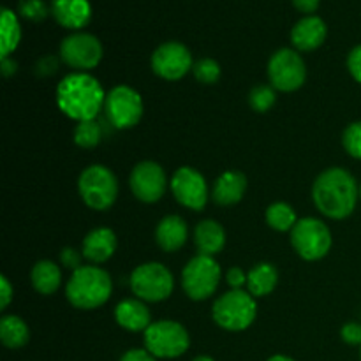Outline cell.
I'll return each instance as SVG.
<instances>
[{"label": "cell", "instance_id": "obj_1", "mask_svg": "<svg viewBox=\"0 0 361 361\" xmlns=\"http://www.w3.org/2000/svg\"><path fill=\"white\" fill-rule=\"evenodd\" d=\"M312 200L321 214L341 221L355 212L360 200V185L348 169L330 168L314 182Z\"/></svg>", "mask_w": 361, "mask_h": 361}, {"label": "cell", "instance_id": "obj_2", "mask_svg": "<svg viewBox=\"0 0 361 361\" xmlns=\"http://www.w3.org/2000/svg\"><path fill=\"white\" fill-rule=\"evenodd\" d=\"M104 102V88L88 73L67 74L56 87V104L60 111L78 122L97 118Z\"/></svg>", "mask_w": 361, "mask_h": 361}, {"label": "cell", "instance_id": "obj_3", "mask_svg": "<svg viewBox=\"0 0 361 361\" xmlns=\"http://www.w3.org/2000/svg\"><path fill=\"white\" fill-rule=\"evenodd\" d=\"M111 289L113 282L108 271L99 267H81L71 275L66 296L76 309L94 310L108 302Z\"/></svg>", "mask_w": 361, "mask_h": 361}, {"label": "cell", "instance_id": "obj_4", "mask_svg": "<svg viewBox=\"0 0 361 361\" xmlns=\"http://www.w3.org/2000/svg\"><path fill=\"white\" fill-rule=\"evenodd\" d=\"M257 316L256 300L250 293L233 289L215 300L212 317L221 328L228 331L247 330Z\"/></svg>", "mask_w": 361, "mask_h": 361}, {"label": "cell", "instance_id": "obj_5", "mask_svg": "<svg viewBox=\"0 0 361 361\" xmlns=\"http://www.w3.org/2000/svg\"><path fill=\"white\" fill-rule=\"evenodd\" d=\"M78 190L88 208L102 212L113 207V203L116 201L118 182L111 169L102 164H92L80 175Z\"/></svg>", "mask_w": 361, "mask_h": 361}, {"label": "cell", "instance_id": "obj_6", "mask_svg": "<svg viewBox=\"0 0 361 361\" xmlns=\"http://www.w3.org/2000/svg\"><path fill=\"white\" fill-rule=\"evenodd\" d=\"M189 345V334L176 321H155L145 330V348L155 358H178Z\"/></svg>", "mask_w": 361, "mask_h": 361}, {"label": "cell", "instance_id": "obj_7", "mask_svg": "<svg viewBox=\"0 0 361 361\" xmlns=\"http://www.w3.org/2000/svg\"><path fill=\"white\" fill-rule=\"evenodd\" d=\"M130 289L143 302H162L175 288L173 274L162 263H145L130 274Z\"/></svg>", "mask_w": 361, "mask_h": 361}, {"label": "cell", "instance_id": "obj_8", "mask_svg": "<svg viewBox=\"0 0 361 361\" xmlns=\"http://www.w3.org/2000/svg\"><path fill=\"white\" fill-rule=\"evenodd\" d=\"M221 277L222 270L217 261L210 256L197 254L187 263V267L182 271L183 291L187 293L190 300H196V302L207 300L219 288Z\"/></svg>", "mask_w": 361, "mask_h": 361}, {"label": "cell", "instance_id": "obj_9", "mask_svg": "<svg viewBox=\"0 0 361 361\" xmlns=\"http://www.w3.org/2000/svg\"><path fill=\"white\" fill-rule=\"evenodd\" d=\"M293 249L307 261L323 259L331 249V233L323 221L314 217L300 219L291 229Z\"/></svg>", "mask_w": 361, "mask_h": 361}, {"label": "cell", "instance_id": "obj_10", "mask_svg": "<svg viewBox=\"0 0 361 361\" xmlns=\"http://www.w3.org/2000/svg\"><path fill=\"white\" fill-rule=\"evenodd\" d=\"M104 111L115 129H130L143 116V99L134 88L118 85L106 94Z\"/></svg>", "mask_w": 361, "mask_h": 361}, {"label": "cell", "instance_id": "obj_11", "mask_svg": "<svg viewBox=\"0 0 361 361\" xmlns=\"http://www.w3.org/2000/svg\"><path fill=\"white\" fill-rule=\"evenodd\" d=\"M268 78L271 87L281 92H295L305 83L307 67L302 56L291 48H282L268 62Z\"/></svg>", "mask_w": 361, "mask_h": 361}, {"label": "cell", "instance_id": "obj_12", "mask_svg": "<svg viewBox=\"0 0 361 361\" xmlns=\"http://www.w3.org/2000/svg\"><path fill=\"white\" fill-rule=\"evenodd\" d=\"M60 59L63 63L76 69L78 73H85L94 69L102 59V44L95 35L87 32H76L67 35L60 44Z\"/></svg>", "mask_w": 361, "mask_h": 361}, {"label": "cell", "instance_id": "obj_13", "mask_svg": "<svg viewBox=\"0 0 361 361\" xmlns=\"http://www.w3.org/2000/svg\"><path fill=\"white\" fill-rule=\"evenodd\" d=\"M169 185H171L173 196L182 207L196 212L207 207L208 196H210L207 180L194 168L183 166V168L176 169Z\"/></svg>", "mask_w": 361, "mask_h": 361}, {"label": "cell", "instance_id": "obj_14", "mask_svg": "<svg viewBox=\"0 0 361 361\" xmlns=\"http://www.w3.org/2000/svg\"><path fill=\"white\" fill-rule=\"evenodd\" d=\"M194 62L189 48L182 42L169 41L152 53V71L162 80L176 81L192 71Z\"/></svg>", "mask_w": 361, "mask_h": 361}, {"label": "cell", "instance_id": "obj_15", "mask_svg": "<svg viewBox=\"0 0 361 361\" xmlns=\"http://www.w3.org/2000/svg\"><path fill=\"white\" fill-rule=\"evenodd\" d=\"M129 183L137 200L143 203H155L164 196L168 189V176L161 164L154 161H143L134 166Z\"/></svg>", "mask_w": 361, "mask_h": 361}, {"label": "cell", "instance_id": "obj_16", "mask_svg": "<svg viewBox=\"0 0 361 361\" xmlns=\"http://www.w3.org/2000/svg\"><path fill=\"white\" fill-rule=\"evenodd\" d=\"M326 34V23L319 16H305L293 27L291 42L300 51H312L323 44Z\"/></svg>", "mask_w": 361, "mask_h": 361}, {"label": "cell", "instance_id": "obj_17", "mask_svg": "<svg viewBox=\"0 0 361 361\" xmlns=\"http://www.w3.org/2000/svg\"><path fill=\"white\" fill-rule=\"evenodd\" d=\"M49 11L62 27L71 30H80L92 18V6L88 0H53Z\"/></svg>", "mask_w": 361, "mask_h": 361}, {"label": "cell", "instance_id": "obj_18", "mask_svg": "<svg viewBox=\"0 0 361 361\" xmlns=\"http://www.w3.org/2000/svg\"><path fill=\"white\" fill-rule=\"evenodd\" d=\"M116 250V235L109 228L92 229L83 240L81 254L90 263H106Z\"/></svg>", "mask_w": 361, "mask_h": 361}, {"label": "cell", "instance_id": "obj_19", "mask_svg": "<svg viewBox=\"0 0 361 361\" xmlns=\"http://www.w3.org/2000/svg\"><path fill=\"white\" fill-rule=\"evenodd\" d=\"M247 190V178L240 171H226L215 180L212 197L221 207H233L240 203Z\"/></svg>", "mask_w": 361, "mask_h": 361}, {"label": "cell", "instance_id": "obj_20", "mask_svg": "<svg viewBox=\"0 0 361 361\" xmlns=\"http://www.w3.org/2000/svg\"><path fill=\"white\" fill-rule=\"evenodd\" d=\"M187 235H189V229H187L185 221L178 215H168L159 222L155 229V242L166 252H176L185 245Z\"/></svg>", "mask_w": 361, "mask_h": 361}, {"label": "cell", "instance_id": "obj_21", "mask_svg": "<svg viewBox=\"0 0 361 361\" xmlns=\"http://www.w3.org/2000/svg\"><path fill=\"white\" fill-rule=\"evenodd\" d=\"M115 319L123 330L145 331L152 324V316L143 300H123L116 305Z\"/></svg>", "mask_w": 361, "mask_h": 361}, {"label": "cell", "instance_id": "obj_22", "mask_svg": "<svg viewBox=\"0 0 361 361\" xmlns=\"http://www.w3.org/2000/svg\"><path fill=\"white\" fill-rule=\"evenodd\" d=\"M194 243L201 256L214 257L226 245V231L217 221H201L194 229Z\"/></svg>", "mask_w": 361, "mask_h": 361}, {"label": "cell", "instance_id": "obj_23", "mask_svg": "<svg viewBox=\"0 0 361 361\" xmlns=\"http://www.w3.org/2000/svg\"><path fill=\"white\" fill-rule=\"evenodd\" d=\"M279 271L274 264L259 263L247 274V288L254 298L267 296L277 288Z\"/></svg>", "mask_w": 361, "mask_h": 361}, {"label": "cell", "instance_id": "obj_24", "mask_svg": "<svg viewBox=\"0 0 361 361\" xmlns=\"http://www.w3.org/2000/svg\"><path fill=\"white\" fill-rule=\"evenodd\" d=\"M32 286H34L35 291L39 295L49 296L60 288V282H62V271L56 267L53 261L42 259L39 263H35V267L32 268Z\"/></svg>", "mask_w": 361, "mask_h": 361}, {"label": "cell", "instance_id": "obj_25", "mask_svg": "<svg viewBox=\"0 0 361 361\" xmlns=\"http://www.w3.org/2000/svg\"><path fill=\"white\" fill-rule=\"evenodd\" d=\"M30 338L27 323L18 316H4L0 319V341L6 348L20 349Z\"/></svg>", "mask_w": 361, "mask_h": 361}, {"label": "cell", "instance_id": "obj_26", "mask_svg": "<svg viewBox=\"0 0 361 361\" xmlns=\"http://www.w3.org/2000/svg\"><path fill=\"white\" fill-rule=\"evenodd\" d=\"M0 32H2L0 34V53H2V59H7L21 41L20 21H18L16 14L7 7L2 9V28H0Z\"/></svg>", "mask_w": 361, "mask_h": 361}, {"label": "cell", "instance_id": "obj_27", "mask_svg": "<svg viewBox=\"0 0 361 361\" xmlns=\"http://www.w3.org/2000/svg\"><path fill=\"white\" fill-rule=\"evenodd\" d=\"M267 222L275 231H291L295 228L296 212L288 203H274L267 210Z\"/></svg>", "mask_w": 361, "mask_h": 361}, {"label": "cell", "instance_id": "obj_28", "mask_svg": "<svg viewBox=\"0 0 361 361\" xmlns=\"http://www.w3.org/2000/svg\"><path fill=\"white\" fill-rule=\"evenodd\" d=\"M102 140V127L95 120H87V122H78L74 129V143L81 148H94L101 143Z\"/></svg>", "mask_w": 361, "mask_h": 361}, {"label": "cell", "instance_id": "obj_29", "mask_svg": "<svg viewBox=\"0 0 361 361\" xmlns=\"http://www.w3.org/2000/svg\"><path fill=\"white\" fill-rule=\"evenodd\" d=\"M275 101H277L275 88L268 87V85L254 87L249 94V106L257 113H267L275 104Z\"/></svg>", "mask_w": 361, "mask_h": 361}, {"label": "cell", "instance_id": "obj_30", "mask_svg": "<svg viewBox=\"0 0 361 361\" xmlns=\"http://www.w3.org/2000/svg\"><path fill=\"white\" fill-rule=\"evenodd\" d=\"M194 78L203 85H214L221 80V66L214 59H201L192 67Z\"/></svg>", "mask_w": 361, "mask_h": 361}, {"label": "cell", "instance_id": "obj_31", "mask_svg": "<svg viewBox=\"0 0 361 361\" xmlns=\"http://www.w3.org/2000/svg\"><path fill=\"white\" fill-rule=\"evenodd\" d=\"M342 145L351 157L361 161V120L345 127L344 134H342Z\"/></svg>", "mask_w": 361, "mask_h": 361}, {"label": "cell", "instance_id": "obj_32", "mask_svg": "<svg viewBox=\"0 0 361 361\" xmlns=\"http://www.w3.org/2000/svg\"><path fill=\"white\" fill-rule=\"evenodd\" d=\"M18 9H20V14L25 20L30 21H42L51 13V11H48V6L42 0H21Z\"/></svg>", "mask_w": 361, "mask_h": 361}, {"label": "cell", "instance_id": "obj_33", "mask_svg": "<svg viewBox=\"0 0 361 361\" xmlns=\"http://www.w3.org/2000/svg\"><path fill=\"white\" fill-rule=\"evenodd\" d=\"M342 341L349 345H361V324L348 323L342 326Z\"/></svg>", "mask_w": 361, "mask_h": 361}, {"label": "cell", "instance_id": "obj_34", "mask_svg": "<svg viewBox=\"0 0 361 361\" xmlns=\"http://www.w3.org/2000/svg\"><path fill=\"white\" fill-rule=\"evenodd\" d=\"M348 69L351 76L355 78L358 83H361V44L351 49L348 56Z\"/></svg>", "mask_w": 361, "mask_h": 361}, {"label": "cell", "instance_id": "obj_35", "mask_svg": "<svg viewBox=\"0 0 361 361\" xmlns=\"http://www.w3.org/2000/svg\"><path fill=\"white\" fill-rule=\"evenodd\" d=\"M81 256H83V254H80L78 250L66 247V249L62 250V254H60V261H62L63 267L74 271L78 270V268H81Z\"/></svg>", "mask_w": 361, "mask_h": 361}, {"label": "cell", "instance_id": "obj_36", "mask_svg": "<svg viewBox=\"0 0 361 361\" xmlns=\"http://www.w3.org/2000/svg\"><path fill=\"white\" fill-rule=\"evenodd\" d=\"M228 282L233 289H242V286L247 284V275L242 268L238 267H233L231 270H228Z\"/></svg>", "mask_w": 361, "mask_h": 361}, {"label": "cell", "instance_id": "obj_37", "mask_svg": "<svg viewBox=\"0 0 361 361\" xmlns=\"http://www.w3.org/2000/svg\"><path fill=\"white\" fill-rule=\"evenodd\" d=\"M56 67H59V62H56L55 56H44V59L39 60L37 63V74H42V76H49V74H53L56 71Z\"/></svg>", "mask_w": 361, "mask_h": 361}, {"label": "cell", "instance_id": "obj_38", "mask_svg": "<svg viewBox=\"0 0 361 361\" xmlns=\"http://www.w3.org/2000/svg\"><path fill=\"white\" fill-rule=\"evenodd\" d=\"M11 300H13V286L9 284L6 277H0V307L7 309Z\"/></svg>", "mask_w": 361, "mask_h": 361}, {"label": "cell", "instance_id": "obj_39", "mask_svg": "<svg viewBox=\"0 0 361 361\" xmlns=\"http://www.w3.org/2000/svg\"><path fill=\"white\" fill-rule=\"evenodd\" d=\"M120 361H155V356H152L148 351H143V349H130Z\"/></svg>", "mask_w": 361, "mask_h": 361}, {"label": "cell", "instance_id": "obj_40", "mask_svg": "<svg viewBox=\"0 0 361 361\" xmlns=\"http://www.w3.org/2000/svg\"><path fill=\"white\" fill-rule=\"evenodd\" d=\"M293 6L302 13L312 16L314 11H317V7H319V0H293Z\"/></svg>", "mask_w": 361, "mask_h": 361}, {"label": "cell", "instance_id": "obj_41", "mask_svg": "<svg viewBox=\"0 0 361 361\" xmlns=\"http://www.w3.org/2000/svg\"><path fill=\"white\" fill-rule=\"evenodd\" d=\"M16 62L14 60H11L9 56L7 59H2V73L4 76H13L14 73H16Z\"/></svg>", "mask_w": 361, "mask_h": 361}, {"label": "cell", "instance_id": "obj_42", "mask_svg": "<svg viewBox=\"0 0 361 361\" xmlns=\"http://www.w3.org/2000/svg\"><path fill=\"white\" fill-rule=\"evenodd\" d=\"M268 361H295V360H291V358H288V356H282V355H275V356H271L270 360Z\"/></svg>", "mask_w": 361, "mask_h": 361}, {"label": "cell", "instance_id": "obj_43", "mask_svg": "<svg viewBox=\"0 0 361 361\" xmlns=\"http://www.w3.org/2000/svg\"><path fill=\"white\" fill-rule=\"evenodd\" d=\"M192 361H214L210 358V356H197V358H194Z\"/></svg>", "mask_w": 361, "mask_h": 361}, {"label": "cell", "instance_id": "obj_44", "mask_svg": "<svg viewBox=\"0 0 361 361\" xmlns=\"http://www.w3.org/2000/svg\"><path fill=\"white\" fill-rule=\"evenodd\" d=\"M360 200H361V185H360Z\"/></svg>", "mask_w": 361, "mask_h": 361}, {"label": "cell", "instance_id": "obj_45", "mask_svg": "<svg viewBox=\"0 0 361 361\" xmlns=\"http://www.w3.org/2000/svg\"><path fill=\"white\" fill-rule=\"evenodd\" d=\"M360 356H361V345H360Z\"/></svg>", "mask_w": 361, "mask_h": 361}]
</instances>
